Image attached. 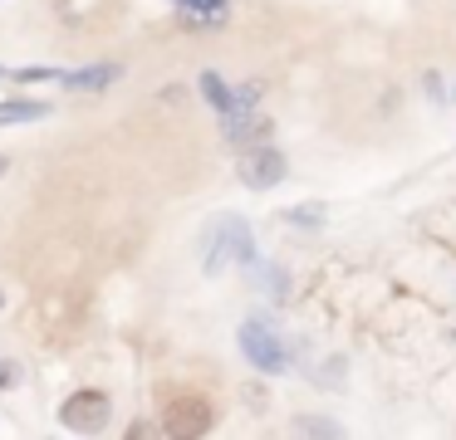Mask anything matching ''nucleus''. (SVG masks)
<instances>
[{"mask_svg":"<svg viewBox=\"0 0 456 440\" xmlns=\"http://www.w3.org/2000/svg\"><path fill=\"white\" fill-rule=\"evenodd\" d=\"M256 264V235H250V225L240 220V215H226V220H216L207 230V254H201V269L207 274H221L226 264Z\"/></svg>","mask_w":456,"mask_h":440,"instance_id":"f257e3e1","label":"nucleus"},{"mask_svg":"<svg viewBox=\"0 0 456 440\" xmlns=\"http://www.w3.org/2000/svg\"><path fill=\"white\" fill-rule=\"evenodd\" d=\"M236 342H240V352H246L250 367L265 372V377H275V372H285V367H289V348H285V338H280V332H270L260 318L240 323Z\"/></svg>","mask_w":456,"mask_h":440,"instance_id":"f03ea898","label":"nucleus"},{"mask_svg":"<svg viewBox=\"0 0 456 440\" xmlns=\"http://www.w3.org/2000/svg\"><path fill=\"white\" fill-rule=\"evenodd\" d=\"M285 176H289V162H285V152H280V147L256 142V147H246V152H240V181H246L250 191H270V186H280Z\"/></svg>","mask_w":456,"mask_h":440,"instance_id":"7ed1b4c3","label":"nucleus"},{"mask_svg":"<svg viewBox=\"0 0 456 440\" xmlns=\"http://www.w3.org/2000/svg\"><path fill=\"white\" fill-rule=\"evenodd\" d=\"M113 416V401L103 396V391H74L69 401L60 406V420L69 430H84V436H94V430H103Z\"/></svg>","mask_w":456,"mask_h":440,"instance_id":"20e7f679","label":"nucleus"},{"mask_svg":"<svg viewBox=\"0 0 456 440\" xmlns=\"http://www.w3.org/2000/svg\"><path fill=\"white\" fill-rule=\"evenodd\" d=\"M211 401H201V396H177L167 406V420H162V430L167 436H207L211 430Z\"/></svg>","mask_w":456,"mask_h":440,"instance_id":"39448f33","label":"nucleus"},{"mask_svg":"<svg viewBox=\"0 0 456 440\" xmlns=\"http://www.w3.org/2000/svg\"><path fill=\"white\" fill-rule=\"evenodd\" d=\"M221 132H226L231 147H256L270 137V117L256 113V108H246V113H226L221 117Z\"/></svg>","mask_w":456,"mask_h":440,"instance_id":"423d86ee","label":"nucleus"},{"mask_svg":"<svg viewBox=\"0 0 456 440\" xmlns=\"http://www.w3.org/2000/svg\"><path fill=\"white\" fill-rule=\"evenodd\" d=\"M123 78V64H94V68H74V74H60V84L69 93H99V88L118 84Z\"/></svg>","mask_w":456,"mask_h":440,"instance_id":"0eeeda50","label":"nucleus"},{"mask_svg":"<svg viewBox=\"0 0 456 440\" xmlns=\"http://www.w3.org/2000/svg\"><path fill=\"white\" fill-rule=\"evenodd\" d=\"M197 88H201V98H207V103L216 108L221 117H226V113H236V88H231L226 78L216 74V68H207V74L197 78Z\"/></svg>","mask_w":456,"mask_h":440,"instance_id":"6e6552de","label":"nucleus"},{"mask_svg":"<svg viewBox=\"0 0 456 440\" xmlns=\"http://www.w3.org/2000/svg\"><path fill=\"white\" fill-rule=\"evenodd\" d=\"M280 220L295 225V230H319L324 225V201H299L289 211H280Z\"/></svg>","mask_w":456,"mask_h":440,"instance_id":"1a4fd4ad","label":"nucleus"},{"mask_svg":"<svg viewBox=\"0 0 456 440\" xmlns=\"http://www.w3.org/2000/svg\"><path fill=\"white\" fill-rule=\"evenodd\" d=\"M35 117H50V103H30V98L0 103V127H5V123H35Z\"/></svg>","mask_w":456,"mask_h":440,"instance_id":"9d476101","label":"nucleus"},{"mask_svg":"<svg viewBox=\"0 0 456 440\" xmlns=\"http://www.w3.org/2000/svg\"><path fill=\"white\" fill-rule=\"evenodd\" d=\"M295 430H305V436H344V426H338V420H314V416H299Z\"/></svg>","mask_w":456,"mask_h":440,"instance_id":"9b49d317","label":"nucleus"},{"mask_svg":"<svg viewBox=\"0 0 456 440\" xmlns=\"http://www.w3.org/2000/svg\"><path fill=\"white\" fill-rule=\"evenodd\" d=\"M265 284H270V293H275V299H285V289H289V274L280 269V264H265Z\"/></svg>","mask_w":456,"mask_h":440,"instance_id":"f8f14e48","label":"nucleus"},{"mask_svg":"<svg viewBox=\"0 0 456 440\" xmlns=\"http://www.w3.org/2000/svg\"><path fill=\"white\" fill-rule=\"evenodd\" d=\"M15 78H20V84H45V78H60V74H54V68H20Z\"/></svg>","mask_w":456,"mask_h":440,"instance_id":"ddd939ff","label":"nucleus"},{"mask_svg":"<svg viewBox=\"0 0 456 440\" xmlns=\"http://www.w3.org/2000/svg\"><path fill=\"white\" fill-rule=\"evenodd\" d=\"M182 10H231V0H177Z\"/></svg>","mask_w":456,"mask_h":440,"instance_id":"4468645a","label":"nucleus"},{"mask_svg":"<svg viewBox=\"0 0 456 440\" xmlns=\"http://www.w3.org/2000/svg\"><path fill=\"white\" fill-rule=\"evenodd\" d=\"M422 88H427V98H432V103H442L446 84H442V78H436V74H427V78H422Z\"/></svg>","mask_w":456,"mask_h":440,"instance_id":"2eb2a0df","label":"nucleus"},{"mask_svg":"<svg viewBox=\"0 0 456 440\" xmlns=\"http://www.w3.org/2000/svg\"><path fill=\"white\" fill-rule=\"evenodd\" d=\"M20 381V367L15 362H0V387H15Z\"/></svg>","mask_w":456,"mask_h":440,"instance_id":"dca6fc26","label":"nucleus"},{"mask_svg":"<svg viewBox=\"0 0 456 440\" xmlns=\"http://www.w3.org/2000/svg\"><path fill=\"white\" fill-rule=\"evenodd\" d=\"M5 166H11V162H5V156H0V172H5Z\"/></svg>","mask_w":456,"mask_h":440,"instance_id":"f3484780","label":"nucleus"},{"mask_svg":"<svg viewBox=\"0 0 456 440\" xmlns=\"http://www.w3.org/2000/svg\"><path fill=\"white\" fill-rule=\"evenodd\" d=\"M0 308H5V293H0Z\"/></svg>","mask_w":456,"mask_h":440,"instance_id":"a211bd4d","label":"nucleus"},{"mask_svg":"<svg viewBox=\"0 0 456 440\" xmlns=\"http://www.w3.org/2000/svg\"><path fill=\"white\" fill-rule=\"evenodd\" d=\"M0 74H5V68H0Z\"/></svg>","mask_w":456,"mask_h":440,"instance_id":"6ab92c4d","label":"nucleus"},{"mask_svg":"<svg viewBox=\"0 0 456 440\" xmlns=\"http://www.w3.org/2000/svg\"><path fill=\"white\" fill-rule=\"evenodd\" d=\"M452 103H456V98H452Z\"/></svg>","mask_w":456,"mask_h":440,"instance_id":"aec40b11","label":"nucleus"}]
</instances>
